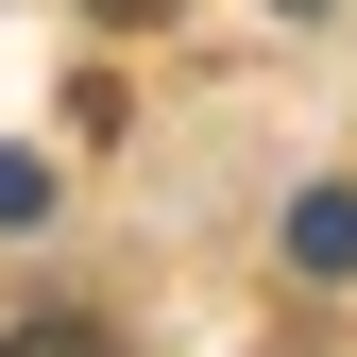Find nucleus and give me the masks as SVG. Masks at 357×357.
I'll use <instances>...</instances> for the list:
<instances>
[{
	"label": "nucleus",
	"mask_w": 357,
	"mask_h": 357,
	"mask_svg": "<svg viewBox=\"0 0 357 357\" xmlns=\"http://www.w3.org/2000/svg\"><path fill=\"white\" fill-rule=\"evenodd\" d=\"M34 204H52V170H34V153H0V221H34Z\"/></svg>",
	"instance_id": "obj_3"
},
{
	"label": "nucleus",
	"mask_w": 357,
	"mask_h": 357,
	"mask_svg": "<svg viewBox=\"0 0 357 357\" xmlns=\"http://www.w3.org/2000/svg\"><path fill=\"white\" fill-rule=\"evenodd\" d=\"M0 357H102V324H17Z\"/></svg>",
	"instance_id": "obj_2"
},
{
	"label": "nucleus",
	"mask_w": 357,
	"mask_h": 357,
	"mask_svg": "<svg viewBox=\"0 0 357 357\" xmlns=\"http://www.w3.org/2000/svg\"><path fill=\"white\" fill-rule=\"evenodd\" d=\"M85 17H119V34H137V17H170V0H85Z\"/></svg>",
	"instance_id": "obj_4"
},
{
	"label": "nucleus",
	"mask_w": 357,
	"mask_h": 357,
	"mask_svg": "<svg viewBox=\"0 0 357 357\" xmlns=\"http://www.w3.org/2000/svg\"><path fill=\"white\" fill-rule=\"evenodd\" d=\"M289 255H306V273H357V204L306 188V204H289Z\"/></svg>",
	"instance_id": "obj_1"
},
{
	"label": "nucleus",
	"mask_w": 357,
	"mask_h": 357,
	"mask_svg": "<svg viewBox=\"0 0 357 357\" xmlns=\"http://www.w3.org/2000/svg\"><path fill=\"white\" fill-rule=\"evenodd\" d=\"M289 17H324V0H289Z\"/></svg>",
	"instance_id": "obj_5"
}]
</instances>
